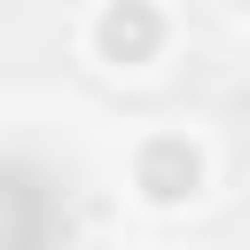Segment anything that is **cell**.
I'll use <instances>...</instances> for the list:
<instances>
[{"instance_id": "obj_1", "label": "cell", "mask_w": 250, "mask_h": 250, "mask_svg": "<svg viewBox=\"0 0 250 250\" xmlns=\"http://www.w3.org/2000/svg\"><path fill=\"white\" fill-rule=\"evenodd\" d=\"M94 55L117 62V70H141L164 55V8L156 0H109L94 16Z\"/></svg>"}, {"instance_id": "obj_2", "label": "cell", "mask_w": 250, "mask_h": 250, "mask_svg": "<svg viewBox=\"0 0 250 250\" xmlns=\"http://www.w3.org/2000/svg\"><path fill=\"white\" fill-rule=\"evenodd\" d=\"M133 188L148 195V203H195V188H203V148L188 141V133H156V141H141V156H133Z\"/></svg>"}]
</instances>
